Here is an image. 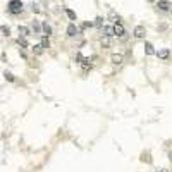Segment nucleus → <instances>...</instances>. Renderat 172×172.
<instances>
[{
	"mask_svg": "<svg viewBox=\"0 0 172 172\" xmlns=\"http://www.w3.org/2000/svg\"><path fill=\"white\" fill-rule=\"evenodd\" d=\"M2 31H4L5 34H9V33H10V29H9V28H5V26H2Z\"/></svg>",
	"mask_w": 172,
	"mask_h": 172,
	"instance_id": "19",
	"label": "nucleus"
},
{
	"mask_svg": "<svg viewBox=\"0 0 172 172\" xmlns=\"http://www.w3.org/2000/svg\"><path fill=\"white\" fill-rule=\"evenodd\" d=\"M17 43H19L22 48H26V47H28V43H26V40H24V38H19V40H17Z\"/></svg>",
	"mask_w": 172,
	"mask_h": 172,
	"instance_id": "16",
	"label": "nucleus"
},
{
	"mask_svg": "<svg viewBox=\"0 0 172 172\" xmlns=\"http://www.w3.org/2000/svg\"><path fill=\"white\" fill-rule=\"evenodd\" d=\"M144 48H146V55H153V54H155V48H153V45H151V43H146V45H144Z\"/></svg>",
	"mask_w": 172,
	"mask_h": 172,
	"instance_id": "12",
	"label": "nucleus"
},
{
	"mask_svg": "<svg viewBox=\"0 0 172 172\" xmlns=\"http://www.w3.org/2000/svg\"><path fill=\"white\" fill-rule=\"evenodd\" d=\"M77 60H79V64H81L83 71H88V69H91V62H89V59H84V57H81V55L77 54Z\"/></svg>",
	"mask_w": 172,
	"mask_h": 172,
	"instance_id": "4",
	"label": "nucleus"
},
{
	"mask_svg": "<svg viewBox=\"0 0 172 172\" xmlns=\"http://www.w3.org/2000/svg\"><path fill=\"white\" fill-rule=\"evenodd\" d=\"M48 45H50L48 36H43V40H41V48H48Z\"/></svg>",
	"mask_w": 172,
	"mask_h": 172,
	"instance_id": "13",
	"label": "nucleus"
},
{
	"mask_svg": "<svg viewBox=\"0 0 172 172\" xmlns=\"http://www.w3.org/2000/svg\"><path fill=\"white\" fill-rule=\"evenodd\" d=\"M76 34H77V28H76V24H69L67 26V36L72 38V36H76Z\"/></svg>",
	"mask_w": 172,
	"mask_h": 172,
	"instance_id": "7",
	"label": "nucleus"
},
{
	"mask_svg": "<svg viewBox=\"0 0 172 172\" xmlns=\"http://www.w3.org/2000/svg\"><path fill=\"white\" fill-rule=\"evenodd\" d=\"M158 172H165V171H158Z\"/></svg>",
	"mask_w": 172,
	"mask_h": 172,
	"instance_id": "21",
	"label": "nucleus"
},
{
	"mask_svg": "<svg viewBox=\"0 0 172 172\" xmlns=\"http://www.w3.org/2000/svg\"><path fill=\"white\" fill-rule=\"evenodd\" d=\"M148 2H155V0H148Z\"/></svg>",
	"mask_w": 172,
	"mask_h": 172,
	"instance_id": "20",
	"label": "nucleus"
},
{
	"mask_svg": "<svg viewBox=\"0 0 172 172\" xmlns=\"http://www.w3.org/2000/svg\"><path fill=\"white\" fill-rule=\"evenodd\" d=\"M7 12L12 14V16L21 14L22 12V2H21V0H9V4H7Z\"/></svg>",
	"mask_w": 172,
	"mask_h": 172,
	"instance_id": "1",
	"label": "nucleus"
},
{
	"mask_svg": "<svg viewBox=\"0 0 172 172\" xmlns=\"http://www.w3.org/2000/svg\"><path fill=\"white\" fill-rule=\"evenodd\" d=\"M155 54H157L158 59L167 60V59H169V55H171V52H169V48H162V50H158V52H155Z\"/></svg>",
	"mask_w": 172,
	"mask_h": 172,
	"instance_id": "5",
	"label": "nucleus"
},
{
	"mask_svg": "<svg viewBox=\"0 0 172 172\" xmlns=\"http://www.w3.org/2000/svg\"><path fill=\"white\" fill-rule=\"evenodd\" d=\"M5 77L9 79V81H14V76L10 74V72H5Z\"/></svg>",
	"mask_w": 172,
	"mask_h": 172,
	"instance_id": "18",
	"label": "nucleus"
},
{
	"mask_svg": "<svg viewBox=\"0 0 172 172\" xmlns=\"http://www.w3.org/2000/svg\"><path fill=\"white\" fill-rule=\"evenodd\" d=\"M144 34H146L144 26H136L134 28V36H136V38H144Z\"/></svg>",
	"mask_w": 172,
	"mask_h": 172,
	"instance_id": "6",
	"label": "nucleus"
},
{
	"mask_svg": "<svg viewBox=\"0 0 172 172\" xmlns=\"http://www.w3.org/2000/svg\"><path fill=\"white\" fill-rule=\"evenodd\" d=\"M66 14H67V16H69V17H71V19H72V21H76V14L72 12L71 9H66Z\"/></svg>",
	"mask_w": 172,
	"mask_h": 172,
	"instance_id": "14",
	"label": "nucleus"
},
{
	"mask_svg": "<svg viewBox=\"0 0 172 172\" xmlns=\"http://www.w3.org/2000/svg\"><path fill=\"white\" fill-rule=\"evenodd\" d=\"M102 22H103V19H102V17H96V21H95V24H96V26H102Z\"/></svg>",
	"mask_w": 172,
	"mask_h": 172,
	"instance_id": "17",
	"label": "nucleus"
},
{
	"mask_svg": "<svg viewBox=\"0 0 172 172\" xmlns=\"http://www.w3.org/2000/svg\"><path fill=\"white\" fill-rule=\"evenodd\" d=\"M102 34L105 38H110V36H114V31H112L110 26H105V28H102Z\"/></svg>",
	"mask_w": 172,
	"mask_h": 172,
	"instance_id": "9",
	"label": "nucleus"
},
{
	"mask_svg": "<svg viewBox=\"0 0 172 172\" xmlns=\"http://www.w3.org/2000/svg\"><path fill=\"white\" fill-rule=\"evenodd\" d=\"M112 31H114V34H115V36H119V38H124V34H126V29H124V26L121 24V22H114Z\"/></svg>",
	"mask_w": 172,
	"mask_h": 172,
	"instance_id": "2",
	"label": "nucleus"
},
{
	"mask_svg": "<svg viewBox=\"0 0 172 172\" xmlns=\"http://www.w3.org/2000/svg\"><path fill=\"white\" fill-rule=\"evenodd\" d=\"M157 7H158V10H162V12H169V10H171V7H172V4L169 2V0H158Z\"/></svg>",
	"mask_w": 172,
	"mask_h": 172,
	"instance_id": "3",
	"label": "nucleus"
},
{
	"mask_svg": "<svg viewBox=\"0 0 172 172\" xmlns=\"http://www.w3.org/2000/svg\"><path fill=\"white\" fill-rule=\"evenodd\" d=\"M41 29H43V36H50V34H52V28H50L48 22H43V24H41Z\"/></svg>",
	"mask_w": 172,
	"mask_h": 172,
	"instance_id": "8",
	"label": "nucleus"
},
{
	"mask_svg": "<svg viewBox=\"0 0 172 172\" xmlns=\"http://www.w3.org/2000/svg\"><path fill=\"white\" fill-rule=\"evenodd\" d=\"M122 55L121 54H114L112 55V64H115V66H119V64H122Z\"/></svg>",
	"mask_w": 172,
	"mask_h": 172,
	"instance_id": "10",
	"label": "nucleus"
},
{
	"mask_svg": "<svg viewBox=\"0 0 172 172\" xmlns=\"http://www.w3.org/2000/svg\"><path fill=\"white\" fill-rule=\"evenodd\" d=\"M33 52H34V54H41V52H43L41 45H36V47H33Z\"/></svg>",
	"mask_w": 172,
	"mask_h": 172,
	"instance_id": "15",
	"label": "nucleus"
},
{
	"mask_svg": "<svg viewBox=\"0 0 172 172\" xmlns=\"http://www.w3.org/2000/svg\"><path fill=\"white\" fill-rule=\"evenodd\" d=\"M19 33H21V38H26V36H29V29L26 26H19Z\"/></svg>",
	"mask_w": 172,
	"mask_h": 172,
	"instance_id": "11",
	"label": "nucleus"
}]
</instances>
